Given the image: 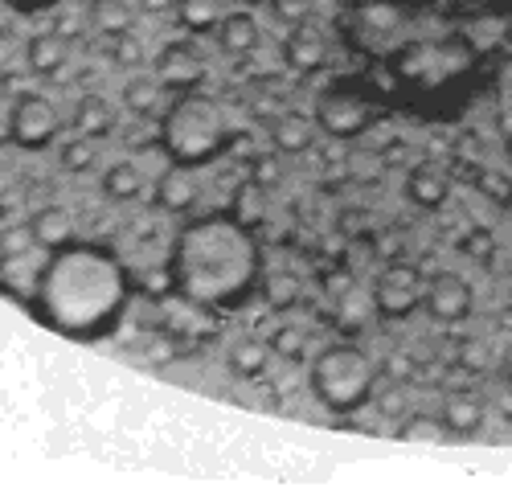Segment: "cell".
<instances>
[{
    "mask_svg": "<svg viewBox=\"0 0 512 500\" xmlns=\"http://www.w3.org/2000/svg\"><path fill=\"white\" fill-rule=\"evenodd\" d=\"M500 369H504V382L512 386V341H508V349H504V361H500Z\"/></svg>",
    "mask_w": 512,
    "mask_h": 500,
    "instance_id": "cell-31",
    "label": "cell"
},
{
    "mask_svg": "<svg viewBox=\"0 0 512 500\" xmlns=\"http://www.w3.org/2000/svg\"><path fill=\"white\" fill-rule=\"evenodd\" d=\"M439 419L447 423V431H451V435L467 439V435L484 431V419H488V402H484V394H480V390H467V386H463V390H451V394L443 398Z\"/></svg>",
    "mask_w": 512,
    "mask_h": 500,
    "instance_id": "cell-11",
    "label": "cell"
},
{
    "mask_svg": "<svg viewBox=\"0 0 512 500\" xmlns=\"http://www.w3.org/2000/svg\"><path fill=\"white\" fill-rule=\"evenodd\" d=\"M271 177H275V164L263 160V164H259V181H271Z\"/></svg>",
    "mask_w": 512,
    "mask_h": 500,
    "instance_id": "cell-32",
    "label": "cell"
},
{
    "mask_svg": "<svg viewBox=\"0 0 512 500\" xmlns=\"http://www.w3.org/2000/svg\"><path fill=\"white\" fill-rule=\"evenodd\" d=\"M213 33H218V46H222L226 54H250V50H259V41H263L259 21H254L246 9L226 13V17H222V25L213 29Z\"/></svg>",
    "mask_w": 512,
    "mask_h": 500,
    "instance_id": "cell-16",
    "label": "cell"
},
{
    "mask_svg": "<svg viewBox=\"0 0 512 500\" xmlns=\"http://www.w3.org/2000/svg\"><path fill=\"white\" fill-rule=\"evenodd\" d=\"M263 287H267L271 308H291L295 300H300V279L295 275H271Z\"/></svg>",
    "mask_w": 512,
    "mask_h": 500,
    "instance_id": "cell-25",
    "label": "cell"
},
{
    "mask_svg": "<svg viewBox=\"0 0 512 500\" xmlns=\"http://www.w3.org/2000/svg\"><path fill=\"white\" fill-rule=\"evenodd\" d=\"M148 13H164V9H177V0H144Z\"/></svg>",
    "mask_w": 512,
    "mask_h": 500,
    "instance_id": "cell-30",
    "label": "cell"
},
{
    "mask_svg": "<svg viewBox=\"0 0 512 500\" xmlns=\"http://www.w3.org/2000/svg\"><path fill=\"white\" fill-rule=\"evenodd\" d=\"M9 9H17V13H41V9H50V5H58V0H5Z\"/></svg>",
    "mask_w": 512,
    "mask_h": 500,
    "instance_id": "cell-28",
    "label": "cell"
},
{
    "mask_svg": "<svg viewBox=\"0 0 512 500\" xmlns=\"http://www.w3.org/2000/svg\"><path fill=\"white\" fill-rule=\"evenodd\" d=\"M62 128V119H58V107L46 99V95H21L9 111V140L17 148H46Z\"/></svg>",
    "mask_w": 512,
    "mask_h": 500,
    "instance_id": "cell-6",
    "label": "cell"
},
{
    "mask_svg": "<svg viewBox=\"0 0 512 500\" xmlns=\"http://www.w3.org/2000/svg\"><path fill=\"white\" fill-rule=\"evenodd\" d=\"M508 316H512V291H508Z\"/></svg>",
    "mask_w": 512,
    "mask_h": 500,
    "instance_id": "cell-35",
    "label": "cell"
},
{
    "mask_svg": "<svg viewBox=\"0 0 512 500\" xmlns=\"http://www.w3.org/2000/svg\"><path fill=\"white\" fill-rule=\"evenodd\" d=\"M234 144V123L226 103H218L213 95L201 91H181L173 103L164 107L160 119V148L168 152L173 164H189V169H201V164L226 156V148Z\"/></svg>",
    "mask_w": 512,
    "mask_h": 500,
    "instance_id": "cell-3",
    "label": "cell"
},
{
    "mask_svg": "<svg viewBox=\"0 0 512 500\" xmlns=\"http://www.w3.org/2000/svg\"><path fill=\"white\" fill-rule=\"evenodd\" d=\"M267 5H271V17L279 25H300L316 13V0H267Z\"/></svg>",
    "mask_w": 512,
    "mask_h": 500,
    "instance_id": "cell-24",
    "label": "cell"
},
{
    "mask_svg": "<svg viewBox=\"0 0 512 500\" xmlns=\"http://www.w3.org/2000/svg\"><path fill=\"white\" fill-rule=\"evenodd\" d=\"M422 275L410 263H390L386 271L377 275L373 287V308L386 316V320H406L422 308Z\"/></svg>",
    "mask_w": 512,
    "mask_h": 500,
    "instance_id": "cell-7",
    "label": "cell"
},
{
    "mask_svg": "<svg viewBox=\"0 0 512 500\" xmlns=\"http://www.w3.org/2000/svg\"><path fill=\"white\" fill-rule=\"evenodd\" d=\"M209 62H205V50L197 46L193 37H177L156 54V78L164 82L168 91H197L201 78H205Z\"/></svg>",
    "mask_w": 512,
    "mask_h": 500,
    "instance_id": "cell-9",
    "label": "cell"
},
{
    "mask_svg": "<svg viewBox=\"0 0 512 500\" xmlns=\"http://www.w3.org/2000/svg\"><path fill=\"white\" fill-rule=\"evenodd\" d=\"M168 287L197 308H238L263 287V246L234 214H205L177 230Z\"/></svg>",
    "mask_w": 512,
    "mask_h": 500,
    "instance_id": "cell-2",
    "label": "cell"
},
{
    "mask_svg": "<svg viewBox=\"0 0 512 500\" xmlns=\"http://www.w3.org/2000/svg\"><path fill=\"white\" fill-rule=\"evenodd\" d=\"M197 201V181L189 164H168L164 177L156 181V205L168 214H185L189 205Z\"/></svg>",
    "mask_w": 512,
    "mask_h": 500,
    "instance_id": "cell-14",
    "label": "cell"
},
{
    "mask_svg": "<svg viewBox=\"0 0 512 500\" xmlns=\"http://www.w3.org/2000/svg\"><path fill=\"white\" fill-rule=\"evenodd\" d=\"M316 123H320V132H328L336 140H353L373 123V103L361 91L345 87V82H332L316 99Z\"/></svg>",
    "mask_w": 512,
    "mask_h": 500,
    "instance_id": "cell-5",
    "label": "cell"
},
{
    "mask_svg": "<svg viewBox=\"0 0 512 500\" xmlns=\"http://www.w3.org/2000/svg\"><path fill=\"white\" fill-rule=\"evenodd\" d=\"M406 197L418 205V210H439V205H447V197H451V177L431 160L414 164L410 177H406Z\"/></svg>",
    "mask_w": 512,
    "mask_h": 500,
    "instance_id": "cell-13",
    "label": "cell"
},
{
    "mask_svg": "<svg viewBox=\"0 0 512 500\" xmlns=\"http://www.w3.org/2000/svg\"><path fill=\"white\" fill-rule=\"evenodd\" d=\"M29 234H33L37 246L58 250V246L74 242V218H70V210H62V205H46V210H37V214H33Z\"/></svg>",
    "mask_w": 512,
    "mask_h": 500,
    "instance_id": "cell-17",
    "label": "cell"
},
{
    "mask_svg": "<svg viewBox=\"0 0 512 500\" xmlns=\"http://www.w3.org/2000/svg\"><path fill=\"white\" fill-rule=\"evenodd\" d=\"M127 300H132V275L95 242H66L50 250L33 279L29 312L58 337L70 341H99L123 320Z\"/></svg>",
    "mask_w": 512,
    "mask_h": 500,
    "instance_id": "cell-1",
    "label": "cell"
},
{
    "mask_svg": "<svg viewBox=\"0 0 512 500\" xmlns=\"http://www.w3.org/2000/svg\"><path fill=\"white\" fill-rule=\"evenodd\" d=\"M447 423L439 414H406L402 427H398V439L402 443H426V447H443L447 443Z\"/></svg>",
    "mask_w": 512,
    "mask_h": 500,
    "instance_id": "cell-22",
    "label": "cell"
},
{
    "mask_svg": "<svg viewBox=\"0 0 512 500\" xmlns=\"http://www.w3.org/2000/svg\"><path fill=\"white\" fill-rule=\"evenodd\" d=\"M504 160L512 164V132H508V140H504Z\"/></svg>",
    "mask_w": 512,
    "mask_h": 500,
    "instance_id": "cell-33",
    "label": "cell"
},
{
    "mask_svg": "<svg viewBox=\"0 0 512 500\" xmlns=\"http://www.w3.org/2000/svg\"><path fill=\"white\" fill-rule=\"evenodd\" d=\"M283 353H295V349H300L304 345V337H300V332H287V337H283V332H279V341H275Z\"/></svg>",
    "mask_w": 512,
    "mask_h": 500,
    "instance_id": "cell-29",
    "label": "cell"
},
{
    "mask_svg": "<svg viewBox=\"0 0 512 500\" xmlns=\"http://www.w3.org/2000/svg\"><path fill=\"white\" fill-rule=\"evenodd\" d=\"M164 91H168V87H164L156 74H140V78H132V82L123 87V107L132 111V115H156Z\"/></svg>",
    "mask_w": 512,
    "mask_h": 500,
    "instance_id": "cell-20",
    "label": "cell"
},
{
    "mask_svg": "<svg viewBox=\"0 0 512 500\" xmlns=\"http://www.w3.org/2000/svg\"><path fill=\"white\" fill-rule=\"evenodd\" d=\"M263 189H267V185H259V181L242 185V193H238V214H234V218H242L246 226L259 222V214H263Z\"/></svg>",
    "mask_w": 512,
    "mask_h": 500,
    "instance_id": "cell-26",
    "label": "cell"
},
{
    "mask_svg": "<svg viewBox=\"0 0 512 500\" xmlns=\"http://www.w3.org/2000/svg\"><path fill=\"white\" fill-rule=\"evenodd\" d=\"M103 193L111 197V201H119V205H127V201H136L140 193H144V173L136 169V164H111V169L103 173Z\"/></svg>",
    "mask_w": 512,
    "mask_h": 500,
    "instance_id": "cell-23",
    "label": "cell"
},
{
    "mask_svg": "<svg viewBox=\"0 0 512 500\" xmlns=\"http://www.w3.org/2000/svg\"><path fill=\"white\" fill-rule=\"evenodd\" d=\"M91 160H95V148H91V140L82 136V140H74V144H66L62 148V169H70V173H82V169H91Z\"/></svg>",
    "mask_w": 512,
    "mask_h": 500,
    "instance_id": "cell-27",
    "label": "cell"
},
{
    "mask_svg": "<svg viewBox=\"0 0 512 500\" xmlns=\"http://www.w3.org/2000/svg\"><path fill=\"white\" fill-rule=\"evenodd\" d=\"M177 17L189 33H213L226 17V0H177Z\"/></svg>",
    "mask_w": 512,
    "mask_h": 500,
    "instance_id": "cell-21",
    "label": "cell"
},
{
    "mask_svg": "<svg viewBox=\"0 0 512 500\" xmlns=\"http://www.w3.org/2000/svg\"><path fill=\"white\" fill-rule=\"evenodd\" d=\"M271 365V345L259 341V337H242L230 345V369L238 378H263Z\"/></svg>",
    "mask_w": 512,
    "mask_h": 500,
    "instance_id": "cell-18",
    "label": "cell"
},
{
    "mask_svg": "<svg viewBox=\"0 0 512 500\" xmlns=\"http://www.w3.org/2000/svg\"><path fill=\"white\" fill-rule=\"evenodd\" d=\"M283 62L300 74H316L324 62H328V33L308 17L300 25L287 29V41H283Z\"/></svg>",
    "mask_w": 512,
    "mask_h": 500,
    "instance_id": "cell-10",
    "label": "cell"
},
{
    "mask_svg": "<svg viewBox=\"0 0 512 500\" xmlns=\"http://www.w3.org/2000/svg\"><path fill=\"white\" fill-rule=\"evenodd\" d=\"M74 123H78V132L87 136V140H99L111 132V123H115V111L103 95H87V99H78L74 107Z\"/></svg>",
    "mask_w": 512,
    "mask_h": 500,
    "instance_id": "cell-19",
    "label": "cell"
},
{
    "mask_svg": "<svg viewBox=\"0 0 512 500\" xmlns=\"http://www.w3.org/2000/svg\"><path fill=\"white\" fill-rule=\"evenodd\" d=\"M316 132H320V123H316V115H308V111H279V115L271 119V144H275V152H283V156L308 152V148L316 144Z\"/></svg>",
    "mask_w": 512,
    "mask_h": 500,
    "instance_id": "cell-12",
    "label": "cell"
},
{
    "mask_svg": "<svg viewBox=\"0 0 512 500\" xmlns=\"http://www.w3.org/2000/svg\"><path fill=\"white\" fill-rule=\"evenodd\" d=\"M238 5H259V0H238Z\"/></svg>",
    "mask_w": 512,
    "mask_h": 500,
    "instance_id": "cell-34",
    "label": "cell"
},
{
    "mask_svg": "<svg viewBox=\"0 0 512 500\" xmlns=\"http://www.w3.org/2000/svg\"><path fill=\"white\" fill-rule=\"evenodd\" d=\"M422 308L435 324H447V328L463 324L476 308L472 283H467L463 275H455V271H439V275H431V283H426V291H422Z\"/></svg>",
    "mask_w": 512,
    "mask_h": 500,
    "instance_id": "cell-8",
    "label": "cell"
},
{
    "mask_svg": "<svg viewBox=\"0 0 512 500\" xmlns=\"http://www.w3.org/2000/svg\"><path fill=\"white\" fill-rule=\"evenodd\" d=\"M312 394L332 410V414H353L373 398L377 386V365L361 345L349 341H336L328 349L316 353L312 361Z\"/></svg>",
    "mask_w": 512,
    "mask_h": 500,
    "instance_id": "cell-4",
    "label": "cell"
},
{
    "mask_svg": "<svg viewBox=\"0 0 512 500\" xmlns=\"http://www.w3.org/2000/svg\"><path fill=\"white\" fill-rule=\"evenodd\" d=\"M25 58H29V66H33V74H62L66 70V62H70V37L62 33V29H46V33H37L33 41H29V50H25Z\"/></svg>",
    "mask_w": 512,
    "mask_h": 500,
    "instance_id": "cell-15",
    "label": "cell"
}]
</instances>
